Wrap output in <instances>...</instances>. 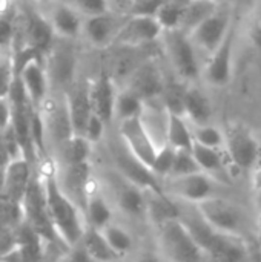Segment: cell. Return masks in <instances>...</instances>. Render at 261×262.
<instances>
[{"mask_svg": "<svg viewBox=\"0 0 261 262\" xmlns=\"http://www.w3.org/2000/svg\"><path fill=\"white\" fill-rule=\"evenodd\" d=\"M40 175L45 187L48 215L55 229V233L65 249L75 246L77 243H80L88 227L85 213L82 207L74 203L62 189L55 167H48Z\"/></svg>", "mask_w": 261, "mask_h": 262, "instance_id": "cell-1", "label": "cell"}, {"mask_svg": "<svg viewBox=\"0 0 261 262\" xmlns=\"http://www.w3.org/2000/svg\"><path fill=\"white\" fill-rule=\"evenodd\" d=\"M180 218L212 262H248V247L242 236H234L211 227L195 210L192 213L180 207Z\"/></svg>", "mask_w": 261, "mask_h": 262, "instance_id": "cell-2", "label": "cell"}, {"mask_svg": "<svg viewBox=\"0 0 261 262\" xmlns=\"http://www.w3.org/2000/svg\"><path fill=\"white\" fill-rule=\"evenodd\" d=\"M158 244L169 262H205L206 255L180 216L157 224Z\"/></svg>", "mask_w": 261, "mask_h": 262, "instance_id": "cell-3", "label": "cell"}, {"mask_svg": "<svg viewBox=\"0 0 261 262\" xmlns=\"http://www.w3.org/2000/svg\"><path fill=\"white\" fill-rule=\"evenodd\" d=\"M162 183H163V190L168 196L189 206H195L205 200L218 196L217 181L212 175L206 172L166 178Z\"/></svg>", "mask_w": 261, "mask_h": 262, "instance_id": "cell-4", "label": "cell"}, {"mask_svg": "<svg viewBox=\"0 0 261 262\" xmlns=\"http://www.w3.org/2000/svg\"><path fill=\"white\" fill-rule=\"evenodd\" d=\"M194 207L198 212V215L215 230L243 238L245 212L235 203L218 195V196L205 200L195 204Z\"/></svg>", "mask_w": 261, "mask_h": 262, "instance_id": "cell-5", "label": "cell"}, {"mask_svg": "<svg viewBox=\"0 0 261 262\" xmlns=\"http://www.w3.org/2000/svg\"><path fill=\"white\" fill-rule=\"evenodd\" d=\"M162 41L177 75L186 81L195 80L200 74V64L197 57L198 49L194 46L191 37L180 29H171L163 31Z\"/></svg>", "mask_w": 261, "mask_h": 262, "instance_id": "cell-6", "label": "cell"}, {"mask_svg": "<svg viewBox=\"0 0 261 262\" xmlns=\"http://www.w3.org/2000/svg\"><path fill=\"white\" fill-rule=\"evenodd\" d=\"M225 149L231 161L243 170H252L261 163L260 141L240 123H234L225 130Z\"/></svg>", "mask_w": 261, "mask_h": 262, "instance_id": "cell-7", "label": "cell"}, {"mask_svg": "<svg viewBox=\"0 0 261 262\" xmlns=\"http://www.w3.org/2000/svg\"><path fill=\"white\" fill-rule=\"evenodd\" d=\"M118 132L128 150L135 158H138L143 164L151 167L162 146L155 141L152 134L148 130L142 117L118 123Z\"/></svg>", "mask_w": 261, "mask_h": 262, "instance_id": "cell-8", "label": "cell"}, {"mask_svg": "<svg viewBox=\"0 0 261 262\" xmlns=\"http://www.w3.org/2000/svg\"><path fill=\"white\" fill-rule=\"evenodd\" d=\"M232 28L234 25H232L231 14L218 9L215 14L208 17L188 35L191 37L194 46L198 51H203L208 55H211L222 46V43L225 41V38L228 37Z\"/></svg>", "mask_w": 261, "mask_h": 262, "instance_id": "cell-9", "label": "cell"}, {"mask_svg": "<svg viewBox=\"0 0 261 262\" xmlns=\"http://www.w3.org/2000/svg\"><path fill=\"white\" fill-rule=\"evenodd\" d=\"M125 88L137 94L145 103L162 100L160 97L166 88L163 71L154 60H148L128 75Z\"/></svg>", "mask_w": 261, "mask_h": 262, "instance_id": "cell-10", "label": "cell"}, {"mask_svg": "<svg viewBox=\"0 0 261 262\" xmlns=\"http://www.w3.org/2000/svg\"><path fill=\"white\" fill-rule=\"evenodd\" d=\"M163 31H165L163 26L154 15L128 14L126 21H125L114 45L132 48V46L152 43V41L162 38Z\"/></svg>", "mask_w": 261, "mask_h": 262, "instance_id": "cell-11", "label": "cell"}, {"mask_svg": "<svg viewBox=\"0 0 261 262\" xmlns=\"http://www.w3.org/2000/svg\"><path fill=\"white\" fill-rule=\"evenodd\" d=\"M115 166H117L118 175L137 184L143 190L154 192V193H165L162 180H158L154 175L151 167H148L138 158H135L123 144V141L118 150L115 152Z\"/></svg>", "mask_w": 261, "mask_h": 262, "instance_id": "cell-12", "label": "cell"}, {"mask_svg": "<svg viewBox=\"0 0 261 262\" xmlns=\"http://www.w3.org/2000/svg\"><path fill=\"white\" fill-rule=\"evenodd\" d=\"M43 60L45 57L32 58L17 71V78L34 107H40L49 97L51 78Z\"/></svg>", "mask_w": 261, "mask_h": 262, "instance_id": "cell-13", "label": "cell"}, {"mask_svg": "<svg viewBox=\"0 0 261 262\" xmlns=\"http://www.w3.org/2000/svg\"><path fill=\"white\" fill-rule=\"evenodd\" d=\"M38 109L45 121L48 141H52L54 144H57V147H60L66 140H69L74 135L69 120L68 104H66V97L60 100L48 97L46 101Z\"/></svg>", "mask_w": 261, "mask_h": 262, "instance_id": "cell-14", "label": "cell"}, {"mask_svg": "<svg viewBox=\"0 0 261 262\" xmlns=\"http://www.w3.org/2000/svg\"><path fill=\"white\" fill-rule=\"evenodd\" d=\"M125 21H126V17L118 15L112 11L92 15V17H85L82 35L92 46L106 48L115 43Z\"/></svg>", "mask_w": 261, "mask_h": 262, "instance_id": "cell-15", "label": "cell"}, {"mask_svg": "<svg viewBox=\"0 0 261 262\" xmlns=\"http://www.w3.org/2000/svg\"><path fill=\"white\" fill-rule=\"evenodd\" d=\"M234 38L235 29L232 28L222 46L209 55V60L205 66L203 77L214 88H225L232 78L234 66Z\"/></svg>", "mask_w": 261, "mask_h": 262, "instance_id": "cell-16", "label": "cell"}, {"mask_svg": "<svg viewBox=\"0 0 261 262\" xmlns=\"http://www.w3.org/2000/svg\"><path fill=\"white\" fill-rule=\"evenodd\" d=\"M57 178L65 193L74 203H77L85 213V204H86L88 195L91 193L92 189H95L92 178H91L89 163L63 166L60 172L57 170Z\"/></svg>", "mask_w": 261, "mask_h": 262, "instance_id": "cell-17", "label": "cell"}, {"mask_svg": "<svg viewBox=\"0 0 261 262\" xmlns=\"http://www.w3.org/2000/svg\"><path fill=\"white\" fill-rule=\"evenodd\" d=\"M34 173H35V170L32 167V161L28 160L26 157L11 160L8 163V166L5 167V193H3V196L12 203L22 204Z\"/></svg>", "mask_w": 261, "mask_h": 262, "instance_id": "cell-18", "label": "cell"}, {"mask_svg": "<svg viewBox=\"0 0 261 262\" xmlns=\"http://www.w3.org/2000/svg\"><path fill=\"white\" fill-rule=\"evenodd\" d=\"M115 206L131 220H145L148 218L149 207L148 192L120 175V181L115 187Z\"/></svg>", "mask_w": 261, "mask_h": 262, "instance_id": "cell-19", "label": "cell"}, {"mask_svg": "<svg viewBox=\"0 0 261 262\" xmlns=\"http://www.w3.org/2000/svg\"><path fill=\"white\" fill-rule=\"evenodd\" d=\"M48 20L51 21V26L55 32V37L72 40L82 35L83 32V23L85 17L71 5L66 2H52L49 6Z\"/></svg>", "mask_w": 261, "mask_h": 262, "instance_id": "cell-20", "label": "cell"}, {"mask_svg": "<svg viewBox=\"0 0 261 262\" xmlns=\"http://www.w3.org/2000/svg\"><path fill=\"white\" fill-rule=\"evenodd\" d=\"M89 94L94 112L100 118H103L106 124H109L114 120L115 101L118 95L114 78L108 72L102 71L95 81L89 86Z\"/></svg>", "mask_w": 261, "mask_h": 262, "instance_id": "cell-21", "label": "cell"}, {"mask_svg": "<svg viewBox=\"0 0 261 262\" xmlns=\"http://www.w3.org/2000/svg\"><path fill=\"white\" fill-rule=\"evenodd\" d=\"M23 26H25V29H23L25 45L34 48L35 51H38L40 54L45 55V52L52 48V43L55 38V32H54L48 17H45L35 11H31L26 15Z\"/></svg>", "mask_w": 261, "mask_h": 262, "instance_id": "cell-22", "label": "cell"}, {"mask_svg": "<svg viewBox=\"0 0 261 262\" xmlns=\"http://www.w3.org/2000/svg\"><path fill=\"white\" fill-rule=\"evenodd\" d=\"M66 104L74 135H83L86 124L94 114L89 86H74L66 95Z\"/></svg>", "mask_w": 261, "mask_h": 262, "instance_id": "cell-23", "label": "cell"}, {"mask_svg": "<svg viewBox=\"0 0 261 262\" xmlns=\"http://www.w3.org/2000/svg\"><path fill=\"white\" fill-rule=\"evenodd\" d=\"M183 115L194 126L208 124L212 118V103L198 88H186L183 97Z\"/></svg>", "mask_w": 261, "mask_h": 262, "instance_id": "cell-24", "label": "cell"}, {"mask_svg": "<svg viewBox=\"0 0 261 262\" xmlns=\"http://www.w3.org/2000/svg\"><path fill=\"white\" fill-rule=\"evenodd\" d=\"M218 11L217 0H188L183 5V14L180 21V31L191 34L200 23Z\"/></svg>", "mask_w": 261, "mask_h": 262, "instance_id": "cell-25", "label": "cell"}, {"mask_svg": "<svg viewBox=\"0 0 261 262\" xmlns=\"http://www.w3.org/2000/svg\"><path fill=\"white\" fill-rule=\"evenodd\" d=\"M112 216H114V212H112L109 201L103 196L102 192H98L97 189H92L85 204L86 224L89 227L102 230L108 224L112 223Z\"/></svg>", "mask_w": 261, "mask_h": 262, "instance_id": "cell-26", "label": "cell"}, {"mask_svg": "<svg viewBox=\"0 0 261 262\" xmlns=\"http://www.w3.org/2000/svg\"><path fill=\"white\" fill-rule=\"evenodd\" d=\"M166 143L177 150H192L194 135L192 127L185 115L169 112L166 126Z\"/></svg>", "mask_w": 261, "mask_h": 262, "instance_id": "cell-27", "label": "cell"}, {"mask_svg": "<svg viewBox=\"0 0 261 262\" xmlns=\"http://www.w3.org/2000/svg\"><path fill=\"white\" fill-rule=\"evenodd\" d=\"M80 244L85 247V250L95 262H117L122 259L114 252V249L109 246L105 235L98 229L88 226L80 239Z\"/></svg>", "mask_w": 261, "mask_h": 262, "instance_id": "cell-28", "label": "cell"}, {"mask_svg": "<svg viewBox=\"0 0 261 262\" xmlns=\"http://www.w3.org/2000/svg\"><path fill=\"white\" fill-rule=\"evenodd\" d=\"M46 69L51 81H57L58 84H69L74 77L75 57L71 51L55 49L49 54Z\"/></svg>", "mask_w": 261, "mask_h": 262, "instance_id": "cell-29", "label": "cell"}, {"mask_svg": "<svg viewBox=\"0 0 261 262\" xmlns=\"http://www.w3.org/2000/svg\"><path fill=\"white\" fill-rule=\"evenodd\" d=\"M92 146L94 144L83 135H72L58 147L62 160H63V166L89 163Z\"/></svg>", "mask_w": 261, "mask_h": 262, "instance_id": "cell-30", "label": "cell"}, {"mask_svg": "<svg viewBox=\"0 0 261 262\" xmlns=\"http://www.w3.org/2000/svg\"><path fill=\"white\" fill-rule=\"evenodd\" d=\"M145 104L146 103L137 94H134L132 91L123 88L122 91H118V95H117L114 120L122 123L125 120L138 118V117L143 115Z\"/></svg>", "mask_w": 261, "mask_h": 262, "instance_id": "cell-31", "label": "cell"}, {"mask_svg": "<svg viewBox=\"0 0 261 262\" xmlns=\"http://www.w3.org/2000/svg\"><path fill=\"white\" fill-rule=\"evenodd\" d=\"M102 233L105 235L106 241L109 243V246L114 249V252L120 258L126 256L128 253H131L134 250V246H135L134 236L123 226L112 221L105 229H102Z\"/></svg>", "mask_w": 261, "mask_h": 262, "instance_id": "cell-32", "label": "cell"}, {"mask_svg": "<svg viewBox=\"0 0 261 262\" xmlns=\"http://www.w3.org/2000/svg\"><path fill=\"white\" fill-rule=\"evenodd\" d=\"M220 150L222 149H212V147H206V146L194 143L192 154H194L202 172L215 175L225 169V160H223V155Z\"/></svg>", "mask_w": 261, "mask_h": 262, "instance_id": "cell-33", "label": "cell"}, {"mask_svg": "<svg viewBox=\"0 0 261 262\" xmlns=\"http://www.w3.org/2000/svg\"><path fill=\"white\" fill-rule=\"evenodd\" d=\"M15 9L5 2V8L0 9V49H12L15 41Z\"/></svg>", "mask_w": 261, "mask_h": 262, "instance_id": "cell-34", "label": "cell"}, {"mask_svg": "<svg viewBox=\"0 0 261 262\" xmlns=\"http://www.w3.org/2000/svg\"><path fill=\"white\" fill-rule=\"evenodd\" d=\"M15 78L17 74L12 49H0V98L11 94Z\"/></svg>", "mask_w": 261, "mask_h": 262, "instance_id": "cell-35", "label": "cell"}, {"mask_svg": "<svg viewBox=\"0 0 261 262\" xmlns=\"http://www.w3.org/2000/svg\"><path fill=\"white\" fill-rule=\"evenodd\" d=\"M194 143L212 147V149H222L225 147V130L218 129L217 126L208 123L192 127Z\"/></svg>", "mask_w": 261, "mask_h": 262, "instance_id": "cell-36", "label": "cell"}, {"mask_svg": "<svg viewBox=\"0 0 261 262\" xmlns=\"http://www.w3.org/2000/svg\"><path fill=\"white\" fill-rule=\"evenodd\" d=\"M183 0H166L160 9L157 11L155 17L163 26L165 31L171 29H178L180 21H182V14H183Z\"/></svg>", "mask_w": 261, "mask_h": 262, "instance_id": "cell-37", "label": "cell"}, {"mask_svg": "<svg viewBox=\"0 0 261 262\" xmlns=\"http://www.w3.org/2000/svg\"><path fill=\"white\" fill-rule=\"evenodd\" d=\"M175 152L177 149H174L172 146H169L168 143L163 144L158 152H157V157L151 166V170L154 172V175L158 178V180H166L171 172H172V166H174V160H175Z\"/></svg>", "mask_w": 261, "mask_h": 262, "instance_id": "cell-38", "label": "cell"}, {"mask_svg": "<svg viewBox=\"0 0 261 262\" xmlns=\"http://www.w3.org/2000/svg\"><path fill=\"white\" fill-rule=\"evenodd\" d=\"M202 172L192 150H177L175 152V160L172 166V172L168 178L174 177H185V175H192Z\"/></svg>", "mask_w": 261, "mask_h": 262, "instance_id": "cell-39", "label": "cell"}, {"mask_svg": "<svg viewBox=\"0 0 261 262\" xmlns=\"http://www.w3.org/2000/svg\"><path fill=\"white\" fill-rule=\"evenodd\" d=\"M20 243L17 235V227L0 226V258H8L18 252Z\"/></svg>", "mask_w": 261, "mask_h": 262, "instance_id": "cell-40", "label": "cell"}, {"mask_svg": "<svg viewBox=\"0 0 261 262\" xmlns=\"http://www.w3.org/2000/svg\"><path fill=\"white\" fill-rule=\"evenodd\" d=\"M83 17H92L111 11L109 0H71L69 2Z\"/></svg>", "mask_w": 261, "mask_h": 262, "instance_id": "cell-41", "label": "cell"}, {"mask_svg": "<svg viewBox=\"0 0 261 262\" xmlns=\"http://www.w3.org/2000/svg\"><path fill=\"white\" fill-rule=\"evenodd\" d=\"M106 126H108V124L105 123V120L100 118V117L94 112V114L91 115L88 124H86V129H85L83 137L88 138L92 144H97V143H100V141L103 140L105 132H106Z\"/></svg>", "mask_w": 261, "mask_h": 262, "instance_id": "cell-42", "label": "cell"}, {"mask_svg": "<svg viewBox=\"0 0 261 262\" xmlns=\"http://www.w3.org/2000/svg\"><path fill=\"white\" fill-rule=\"evenodd\" d=\"M58 262H95L89 253L85 250V247L77 243L75 246H71L68 249H65L63 255L60 256Z\"/></svg>", "mask_w": 261, "mask_h": 262, "instance_id": "cell-43", "label": "cell"}, {"mask_svg": "<svg viewBox=\"0 0 261 262\" xmlns=\"http://www.w3.org/2000/svg\"><path fill=\"white\" fill-rule=\"evenodd\" d=\"M12 101L8 97L0 98V132H3L5 129H8L12 123Z\"/></svg>", "mask_w": 261, "mask_h": 262, "instance_id": "cell-44", "label": "cell"}, {"mask_svg": "<svg viewBox=\"0 0 261 262\" xmlns=\"http://www.w3.org/2000/svg\"><path fill=\"white\" fill-rule=\"evenodd\" d=\"M249 38L252 41V45L261 51V15L257 17V20L252 23L251 29H249Z\"/></svg>", "mask_w": 261, "mask_h": 262, "instance_id": "cell-45", "label": "cell"}, {"mask_svg": "<svg viewBox=\"0 0 261 262\" xmlns=\"http://www.w3.org/2000/svg\"><path fill=\"white\" fill-rule=\"evenodd\" d=\"M251 189L254 193L261 190V163L251 172Z\"/></svg>", "mask_w": 261, "mask_h": 262, "instance_id": "cell-46", "label": "cell"}, {"mask_svg": "<svg viewBox=\"0 0 261 262\" xmlns=\"http://www.w3.org/2000/svg\"><path fill=\"white\" fill-rule=\"evenodd\" d=\"M9 161H11V157H9V154L2 141V137H0V167H6Z\"/></svg>", "mask_w": 261, "mask_h": 262, "instance_id": "cell-47", "label": "cell"}, {"mask_svg": "<svg viewBox=\"0 0 261 262\" xmlns=\"http://www.w3.org/2000/svg\"><path fill=\"white\" fill-rule=\"evenodd\" d=\"M135 262H160V259H158V256H155L152 253H145V255L138 256Z\"/></svg>", "mask_w": 261, "mask_h": 262, "instance_id": "cell-48", "label": "cell"}, {"mask_svg": "<svg viewBox=\"0 0 261 262\" xmlns=\"http://www.w3.org/2000/svg\"><path fill=\"white\" fill-rule=\"evenodd\" d=\"M5 193V167H0V196Z\"/></svg>", "mask_w": 261, "mask_h": 262, "instance_id": "cell-49", "label": "cell"}, {"mask_svg": "<svg viewBox=\"0 0 261 262\" xmlns=\"http://www.w3.org/2000/svg\"><path fill=\"white\" fill-rule=\"evenodd\" d=\"M255 203H257V207H258V210H261V190L255 192Z\"/></svg>", "mask_w": 261, "mask_h": 262, "instance_id": "cell-50", "label": "cell"}, {"mask_svg": "<svg viewBox=\"0 0 261 262\" xmlns=\"http://www.w3.org/2000/svg\"><path fill=\"white\" fill-rule=\"evenodd\" d=\"M255 224H257V230H261V210H258V215H257V221H255Z\"/></svg>", "mask_w": 261, "mask_h": 262, "instance_id": "cell-51", "label": "cell"}, {"mask_svg": "<svg viewBox=\"0 0 261 262\" xmlns=\"http://www.w3.org/2000/svg\"><path fill=\"white\" fill-rule=\"evenodd\" d=\"M31 2H34V3H52L55 0H31Z\"/></svg>", "mask_w": 261, "mask_h": 262, "instance_id": "cell-52", "label": "cell"}, {"mask_svg": "<svg viewBox=\"0 0 261 262\" xmlns=\"http://www.w3.org/2000/svg\"><path fill=\"white\" fill-rule=\"evenodd\" d=\"M257 238H258V244L261 246V230H258V235H257Z\"/></svg>", "mask_w": 261, "mask_h": 262, "instance_id": "cell-53", "label": "cell"}, {"mask_svg": "<svg viewBox=\"0 0 261 262\" xmlns=\"http://www.w3.org/2000/svg\"><path fill=\"white\" fill-rule=\"evenodd\" d=\"M0 261H2V258H0Z\"/></svg>", "mask_w": 261, "mask_h": 262, "instance_id": "cell-54", "label": "cell"}, {"mask_svg": "<svg viewBox=\"0 0 261 262\" xmlns=\"http://www.w3.org/2000/svg\"><path fill=\"white\" fill-rule=\"evenodd\" d=\"M0 2H2V0H0Z\"/></svg>", "mask_w": 261, "mask_h": 262, "instance_id": "cell-55", "label": "cell"}]
</instances>
